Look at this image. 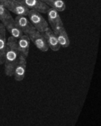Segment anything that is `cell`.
<instances>
[{"mask_svg":"<svg viewBox=\"0 0 101 126\" xmlns=\"http://www.w3.org/2000/svg\"><path fill=\"white\" fill-rule=\"evenodd\" d=\"M53 32L56 35L58 41L61 47L66 48L69 45V39L64 26L57 29Z\"/></svg>","mask_w":101,"mask_h":126,"instance_id":"8fae6325","label":"cell"},{"mask_svg":"<svg viewBox=\"0 0 101 126\" xmlns=\"http://www.w3.org/2000/svg\"><path fill=\"white\" fill-rule=\"evenodd\" d=\"M6 43V30L3 25L0 23V65L4 63Z\"/></svg>","mask_w":101,"mask_h":126,"instance_id":"7c38bea8","label":"cell"},{"mask_svg":"<svg viewBox=\"0 0 101 126\" xmlns=\"http://www.w3.org/2000/svg\"><path fill=\"white\" fill-rule=\"evenodd\" d=\"M13 19L9 11L2 5L0 4V21L5 26Z\"/></svg>","mask_w":101,"mask_h":126,"instance_id":"9a60e30c","label":"cell"},{"mask_svg":"<svg viewBox=\"0 0 101 126\" xmlns=\"http://www.w3.org/2000/svg\"><path fill=\"white\" fill-rule=\"evenodd\" d=\"M30 10H35L40 13H46L49 8L40 0H17Z\"/></svg>","mask_w":101,"mask_h":126,"instance_id":"8992f818","label":"cell"},{"mask_svg":"<svg viewBox=\"0 0 101 126\" xmlns=\"http://www.w3.org/2000/svg\"></svg>","mask_w":101,"mask_h":126,"instance_id":"e0dca14e","label":"cell"},{"mask_svg":"<svg viewBox=\"0 0 101 126\" xmlns=\"http://www.w3.org/2000/svg\"><path fill=\"white\" fill-rule=\"evenodd\" d=\"M28 18L34 29L42 33L48 27V24L41 13L35 10H30L27 15Z\"/></svg>","mask_w":101,"mask_h":126,"instance_id":"7a4b0ae2","label":"cell"},{"mask_svg":"<svg viewBox=\"0 0 101 126\" xmlns=\"http://www.w3.org/2000/svg\"><path fill=\"white\" fill-rule=\"evenodd\" d=\"M7 0H0V4L3 5Z\"/></svg>","mask_w":101,"mask_h":126,"instance_id":"2e32d148","label":"cell"},{"mask_svg":"<svg viewBox=\"0 0 101 126\" xmlns=\"http://www.w3.org/2000/svg\"><path fill=\"white\" fill-rule=\"evenodd\" d=\"M36 47L40 51L45 52L49 49L46 41L42 33L35 30L28 35Z\"/></svg>","mask_w":101,"mask_h":126,"instance_id":"277c9868","label":"cell"},{"mask_svg":"<svg viewBox=\"0 0 101 126\" xmlns=\"http://www.w3.org/2000/svg\"><path fill=\"white\" fill-rule=\"evenodd\" d=\"M14 20L19 29L25 35H29L35 30L26 16H17Z\"/></svg>","mask_w":101,"mask_h":126,"instance_id":"52a82bcc","label":"cell"},{"mask_svg":"<svg viewBox=\"0 0 101 126\" xmlns=\"http://www.w3.org/2000/svg\"><path fill=\"white\" fill-rule=\"evenodd\" d=\"M9 11H11L17 16H27L29 9L17 0H7L2 5Z\"/></svg>","mask_w":101,"mask_h":126,"instance_id":"3957f363","label":"cell"},{"mask_svg":"<svg viewBox=\"0 0 101 126\" xmlns=\"http://www.w3.org/2000/svg\"><path fill=\"white\" fill-rule=\"evenodd\" d=\"M46 13L47 14L49 23L53 31H55L57 29L63 26V23L58 11L53 8H49Z\"/></svg>","mask_w":101,"mask_h":126,"instance_id":"9c48e42d","label":"cell"},{"mask_svg":"<svg viewBox=\"0 0 101 126\" xmlns=\"http://www.w3.org/2000/svg\"><path fill=\"white\" fill-rule=\"evenodd\" d=\"M19 56L17 39L12 36L7 40L6 47L4 55V73L9 77L13 76L14 67Z\"/></svg>","mask_w":101,"mask_h":126,"instance_id":"6da1fadb","label":"cell"},{"mask_svg":"<svg viewBox=\"0 0 101 126\" xmlns=\"http://www.w3.org/2000/svg\"><path fill=\"white\" fill-rule=\"evenodd\" d=\"M41 1L48 6L58 12L63 11L66 9V4L63 0H41Z\"/></svg>","mask_w":101,"mask_h":126,"instance_id":"5bb4252c","label":"cell"},{"mask_svg":"<svg viewBox=\"0 0 101 126\" xmlns=\"http://www.w3.org/2000/svg\"><path fill=\"white\" fill-rule=\"evenodd\" d=\"M6 30L10 34L11 36L17 40L23 35V32L19 29L13 19L6 25L4 26Z\"/></svg>","mask_w":101,"mask_h":126,"instance_id":"4fadbf2b","label":"cell"},{"mask_svg":"<svg viewBox=\"0 0 101 126\" xmlns=\"http://www.w3.org/2000/svg\"><path fill=\"white\" fill-rule=\"evenodd\" d=\"M49 48L53 51H58L60 49V45L58 41L56 35L53 31L48 27L42 33Z\"/></svg>","mask_w":101,"mask_h":126,"instance_id":"ba28073f","label":"cell"},{"mask_svg":"<svg viewBox=\"0 0 101 126\" xmlns=\"http://www.w3.org/2000/svg\"><path fill=\"white\" fill-rule=\"evenodd\" d=\"M26 67V58L19 54L17 62L14 67L13 74L16 81L20 82L23 80L25 75Z\"/></svg>","mask_w":101,"mask_h":126,"instance_id":"5b68a950","label":"cell"},{"mask_svg":"<svg viewBox=\"0 0 101 126\" xmlns=\"http://www.w3.org/2000/svg\"><path fill=\"white\" fill-rule=\"evenodd\" d=\"M17 44L19 54L27 58L29 54L30 45V39L29 36L23 34L17 40Z\"/></svg>","mask_w":101,"mask_h":126,"instance_id":"30bf717a","label":"cell"}]
</instances>
